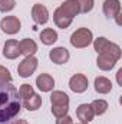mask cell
<instances>
[{"label": "cell", "mask_w": 122, "mask_h": 124, "mask_svg": "<svg viewBox=\"0 0 122 124\" xmlns=\"http://www.w3.org/2000/svg\"><path fill=\"white\" fill-rule=\"evenodd\" d=\"M22 110L19 91L10 82H0V124H13Z\"/></svg>", "instance_id": "cell-1"}, {"label": "cell", "mask_w": 122, "mask_h": 124, "mask_svg": "<svg viewBox=\"0 0 122 124\" xmlns=\"http://www.w3.org/2000/svg\"><path fill=\"white\" fill-rule=\"evenodd\" d=\"M119 58H121V48L116 43H112L108 40L106 45L99 52V56L96 59V65L103 71H109L115 66V63Z\"/></svg>", "instance_id": "cell-2"}, {"label": "cell", "mask_w": 122, "mask_h": 124, "mask_svg": "<svg viewBox=\"0 0 122 124\" xmlns=\"http://www.w3.org/2000/svg\"><path fill=\"white\" fill-rule=\"evenodd\" d=\"M50 101H52V113L56 118L68 114V110H69L68 94H65L63 91H53L50 95Z\"/></svg>", "instance_id": "cell-3"}, {"label": "cell", "mask_w": 122, "mask_h": 124, "mask_svg": "<svg viewBox=\"0 0 122 124\" xmlns=\"http://www.w3.org/2000/svg\"><path fill=\"white\" fill-rule=\"evenodd\" d=\"M92 39H93L92 32L88 28H81V29H78L76 32L72 33L70 43L75 48H86L88 45L92 43Z\"/></svg>", "instance_id": "cell-4"}, {"label": "cell", "mask_w": 122, "mask_h": 124, "mask_svg": "<svg viewBox=\"0 0 122 124\" xmlns=\"http://www.w3.org/2000/svg\"><path fill=\"white\" fill-rule=\"evenodd\" d=\"M36 69H37V59H36L33 55H32V56H26L23 61L19 63V66H17L19 77H22V78L30 77Z\"/></svg>", "instance_id": "cell-5"}, {"label": "cell", "mask_w": 122, "mask_h": 124, "mask_svg": "<svg viewBox=\"0 0 122 124\" xmlns=\"http://www.w3.org/2000/svg\"><path fill=\"white\" fill-rule=\"evenodd\" d=\"M0 28L7 35H14L20 31V20L16 16H6L4 19H1Z\"/></svg>", "instance_id": "cell-6"}, {"label": "cell", "mask_w": 122, "mask_h": 124, "mask_svg": "<svg viewBox=\"0 0 122 124\" xmlns=\"http://www.w3.org/2000/svg\"><path fill=\"white\" fill-rule=\"evenodd\" d=\"M88 78L85 77V75H82V74H76V75H73L72 78H70V81H69V88L73 91V93H83V91H86L88 90Z\"/></svg>", "instance_id": "cell-7"}, {"label": "cell", "mask_w": 122, "mask_h": 124, "mask_svg": "<svg viewBox=\"0 0 122 124\" xmlns=\"http://www.w3.org/2000/svg\"><path fill=\"white\" fill-rule=\"evenodd\" d=\"M32 17L37 25H45L49 20V12L43 4H34L32 9Z\"/></svg>", "instance_id": "cell-8"}, {"label": "cell", "mask_w": 122, "mask_h": 124, "mask_svg": "<svg viewBox=\"0 0 122 124\" xmlns=\"http://www.w3.org/2000/svg\"><path fill=\"white\" fill-rule=\"evenodd\" d=\"M103 13L108 19L118 17L121 15V3L119 0H105L103 1Z\"/></svg>", "instance_id": "cell-9"}, {"label": "cell", "mask_w": 122, "mask_h": 124, "mask_svg": "<svg viewBox=\"0 0 122 124\" xmlns=\"http://www.w3.org/2000/svg\"><path fill=\"white\" fill-rule=\"evenodd\" d=\"M49 58H50V61L55 62L56 65L66 63V62L69 61V51L66 48H62V46L55 48V49H52L49 52Z\"/></svg>", "instance_id": "cell-10"}, {"label": "cell", "mask_w": 122, "mask_h": 124, "mask_svg": "<svg viewBox=\"0 0 122 124\" xmlns=\"http://www.w3.org/2000/svg\"><path fill=\"white\" fill-rule=\"evenodd\" d=\"M3 55L7 59H16L20 55V48H19V42L14 39H10L6 42L4 49H3Z\"/></svg>", "instance_id": "cell-11"}, {"label": "cell", "mask_w": 122, "mask_h": 124, "mask_svg": "<svg viewBox=\"0 0 122 124\" xmlns=\"http://www.w3.org/2000/svg\"><path fill=\"white\" fill-rule=\"evenodd\" d=\"M36 85L40 91L43 93H49L53 90V85H55V81L53 78L49 75V74H40L37 78H36Z\"/></svg>", "instance_id": "cell-12"}, {"label": "cell", "mask_w": 122, "mask_h": 124, "mask_svg": "<svg viewBox=\"0 0 122 124\" xmlns=\"http://www.w3.org/2000/svg\"><path fill=\"white\" fill-rule=\"evenodd\" d=\"M76 116L78 118L83 124H88L91 120H93V110H92L91 104H81L76 110Z\"/></svg>", "instance_id": "cell-13"}, {"label": "cell", "mask_w": 122, "mask_h": 124, "mask_svg": "<svg viewBox=\"0 0 122 124\" xmlns=\"http://www.w3.org/2000/svg\"><path fill=\"white\" fill-rule=\"evenodd\" d=\"M53 20H55L56 26L61 28V29H66V28H69V25L72 23V17L68 16L61 7H58V9L55 10V13H53Z\"/></svg>", "instance_id": "cell-14"}, {"label": "cell", "mask_w": 122, "mask_h": 124, "mask_svg": "<svg viewBox=\"0 0 122 124\" xmlns=\"http://www.w3.org/2000/svg\"><path fill=\"white\" fill-rule=\"evenodd\" d=\"M112 90V82L105 77H98L95 79V91L99 94H108Z\"/></svg>", "instance_id": "cell-15"}, {"label": "cell", "mask_w": 122, "mask_h": 124, "mask_svg": "<svg viewBox=\"0 0 122 124\" xmlns=\"http://www.w3.org/2000/svg\"><path fill=\"white\" fill-rule=\"evenodd\" d=\"M19 48H20V54H23L25 56H32L37 51V45L32 39H23L22 42H19Z\"/></svg>", "instance_id": "cell-16"}, {"label": "cell", "mask_w": 122, "mask_h": 124, "mask_svg": "<svg viewBox=\"0 0 122 124\" xmlns=\"http://www.w3.org/2000/svg\"><path fill=\"white\" fill-rule=\"evenodd\" d=\"M61 9L68 15L70 16L72 19L79 13V4H78V0H66L63 4L61 6Z\"/></svg>", "instance_id": "cell-17"}, {"label": "cell", "mask_w": 122, "mask_h": 124, "mask_svg": "<svg viewBox=\"0 0 122 124\" xmlns=\"http://www.w3.org/2000/svg\"><path fill=\"white\" fill-rule=\"evenodd\" d=\"M22 104H23L29 111H36V110L40 108V105H42V97H39L37 94L34 93L33 95H30L27 100L22 101Z\"/></svg>", "instance_id": "cell-18"}, {"label": "cell", "mask_w": 122, "mask_h": 124, "mask_svg": "<svg viewBox=\"0 0 122 124\" xmlns=\"http://www.w3.org/2000/svg\"><path fill=\"white\" fill-rule=\"evenodd\" d=\"M40 40L45 45H53L58 40V33H56V31L47 28V29L42 31V33H40Z\"/></svg>", "instance_id": "cell-19"}, {"label": "cell", "mask_w": 122, "mask_h": 124, "mask_svg": "<svg viewBox=\"0 0 122 124\" xmlns=\"http://www.w3.org/2000/svg\"><path fill=\"white\" fill-rule=\"evenodd\" d=\"M91 107H92V110H93L95 116H102L108 110V102L105 100H95L91 104Z\"/></svg>", "instance_id": "cell-20"}, {"label": "cell", "mask_w": 122, "mask_h": 124, "mask_svg": "<svg viewBox=\"0 0 122 124\" xmlns=\"http://www.w3.org/2000/svg\"><path fill=\"white\" fill-rule=\"evenodd\" d=\"M34 91H33V88H32L29 84H23L22 87H20V90H19V95H20V100L22 101H25V100H27L30 95H33Z\"/></svg>", "instance_id": "cell-21"}, {"label": "cell", "mask_w": 122, "mask_h": 124, "mask_svg": "<svg viewBox=\"0 0 122 124\" xmlns=\"http://www.w3.org/2000/svg\"><path fill=\"white\" fill-rule=\"evenodd\" d=\"M79 13H88L93 9V0H78Z\"/></svg>", "instance_id": "cell-22"}, {"label": "cell", "mask_w": 122, "mask_h": 124, "mask_svg": "<svg viewBox=\"0 0 122 124\" xmlns=\"http://www.w3.org/2000/svg\"><path fill=\"white\" fill-rule=\"evenodd\" d=\"M16 6V0H0V12H12Z\"/></svg>", "instance_id": "cell-23"}, {"label": "cell", "mask_w": 122, "mask_h": 124, "mask_svg": "<svg viewBox=\"0 0 122 124\" xmlns=\"http://www.w3.org/2000/svg\"><path fill=\"white\" fill-rule=\"evenodd\" d=\"M0 82H12V75L4 66H0Z\"/></svg>", "instance_id": "cell-24"}, {"label": "cell", "mask_w": 122, "mask_h": 124, "mask_svg": "<svg viewBox=\"0 0 122 124\" xmlns=\"http://www.w3.org/2000/svg\"><path fill=\"white\" fill-rule=\"evenodd\" d=\"M106 42H108V39H105V38H98V39L93 42V48H95V51L99 54V52L102 51V48L106 45Z\"/></svg>", "instance_id": "cell-25"}, {"label": "cell", "mask_w": 122, "mask_h": 124, "mask_svg": "<svg viewBox=\"0 0 122 124\" xmlns=\"http://www.w3.org/2000/svg\"><path fill=\"white\" fill-rule=\"evenodd\" d=\"M56 124H73V121H72V118L66 114V116H63V117H59L58 121H56Z\"/></svg>", "instance_id": "cell-26"}, {"label": "cell", "mask_w": 122, "mask_h": 124, "mask_svg": "<svg viewBox=\"0 0 122 124\" xmlns=\"http://www.w3.org/2000/svg\"><path fill=\"white\" fill-rule=\"evenodd\" d=\"M13 124H29L26 120H17V121H14Z\"/></svg>", "instance_id": "cell-27"}, {"label": "cell", "mask_w": 122, "mask_h": 124, "mask_svg": "<svg viewBox=\"0 0 122 124\" xmlns=\"http://www.w3.org/2000/svg\"><path fill=\"white\" fill-rule=\"evenodd\" d=\"M121 74H122V69H119V71H118V82H119V84H121Z\"/></svg>", "instance_id": "cell-28"}, {"label": "cell", "mask_w": 122, "mask_h": 124, "mask_svg": "<svg viewBox=\"0 0 122 124\" xmlns=\"http://www.w3.org/2000/svg\"><path fill=\"white\" fill-rule=\"evenodd\" d=\"M82 124H83V123H82Z\"/></svg>", "instance_id": "cell-29"}]
</instances>
